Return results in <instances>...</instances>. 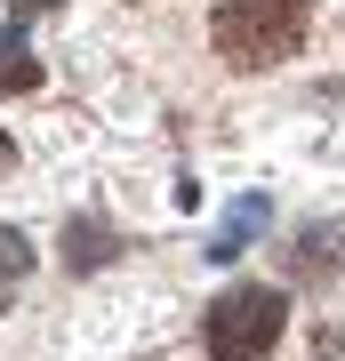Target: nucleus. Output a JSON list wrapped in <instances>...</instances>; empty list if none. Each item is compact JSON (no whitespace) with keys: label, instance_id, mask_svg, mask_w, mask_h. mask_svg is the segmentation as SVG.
I'll return each instance as SVG.
<instances>
[{"label":"nucleus","instance_id":"nucleus-1","mask_svg":"<svg viewBox=\"0 0 345 361\" xmlns=\"http://www.w3.org/2000/svg\"><path fill=\"white\" fill-rule=\"evenodd\" d=\"M313 8L321 0H217L209 40H217V56L233 73H273V65H289V56L305 49Z\"/></svg>","mask_w":345,"mask_h":361},{"label":"nucleus","instance_id":"nucleus-2","mask_svg":"<svg viewBox=\"0 0 345 361\" xmlns=\"http://www.w3.org/2000/svg\"><path fill=\"white\" fill-rule=\"evenodd\" d=\"M282 329H289V297L265 289V281H233V289L209 297V313H201L209 361H273Z\"/></svg>","mask_w":345,"mask_h":361},{"label":"nucleus","instance_id":"nucleus-3","mask_svg":"<svg viewBox=\"0 0 345 361\" xmlns=\"http://www.w3.org/2000/svg\"><path fill=\"white\" fill-rule=\"evenodd\" d=\"M265 217H273V201H265V193H241V201L225 209V225L209 233V265H233V257L257 241V233H265Z\"/></svg>","mask_w":345,"mask_h":361},{"label":"nucleus","instance_id":"nucleus-4","mask_svg":"<svg viewBox=\"0 0 345 361\" xmlns=\"http://www.w3.org/2000/svg\"><path fill=\"white\" fill-rule=\"evenodd\" d=\"M113 257H121V233L104 217H73V225H64V265H73V273H97Z\"/></svg>","mask_w":345,"mask_h":361},{"label":"nucleus","instance_id":"nucleus-5","mask_svg":"<svg viewBox=\"0 0 345 361\" xmlns=\"http://www.w3.org/2000/svg\"><path fill=\"white\" fill-rule=\"evenodd\" d=\"M32 89H40V56L25 49V32L8 25L0 32V97H32Z\"/></svg>","mask_w":345,"mask_h":361},{"label":"nucleus","instance_id":"nucleus-6","mask_svg":"<svg viewBox=\"0 0 345 361\" xmlns=\"http://www.w3.org/2000/svg\"><path fill=\"white\" fill-rule=\"evenodd\" d=\"M25 273H32V249H25V233H16V225H0V313L16 305Z\"/></svg>","mask_w":345,"mask_h":361},{"label":"nucleus","instance_id":"nucleus-7","mask_svg":"<svg viewBox=\"0 0 345 361\" xmlns=\"http://www.w3.org/2000/svg\"><path fill=\"white\" fill-rule=\"evenodd\" d=\"M8 161H16V137H8V129H0V177H8Z\"/></svg>","mask_w":345,"mask_h":361}]
</instances>
